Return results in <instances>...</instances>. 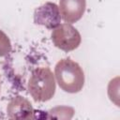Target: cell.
<instances>
[{
	"label": "cell",
	"instance_id": "1",
	"mask_svg": "<svg viewBox=\"0 0 120 120\" xmlns=\"http://www.w3.org/2000/svg\"><path fill=\"white\" fill-rule=\"evenodd\" d=\"M59 86L68 93H78L84 84V74L78 63L70 58L61 59L54 68Z\"/></svg>",
	"mask_w": 120,
	"mask_h": 120
},
{
	"label": "cell",
	"instance_id": "2",
	"mask_svg": "<svg viewBox=\"0 0 120 120\" xmlns=\"http://www.w3.org/2000/svg\"><path fill=\"white\" fill-rule=\"evenodd\" d=\"M28 91L35 101L44 102L55 93V80L49 68H38L32 71L28 81Z\"/></svg>",
	"mask_w": 120,
	"mask_h": 120
},
{
	"label": "cell",
	"instance_id": "3",
	"mask_svg": "<svg viewBox=\"0 0 120 120\" xmlns=\"http://www.w3.org/2000/svg\"><path fill=\"white\" fill-rule=\"evenodd\" d=\"M52 40L58 49L64 52H70L79 47L82 38L75 27L69 23H63L53 29Z\"/></svg>",
	"mask_w": 120,
	"mask_h": 120
},
{
	"label": "cell",
	"instance_id": "4",
	"mask_svg": "<svg viewBox=\"0 0 120 120\" xmlns=\"http://www.w3.org/2000/svg\"><path fill=\"white\" fill-rule=\"evenodd\" d=\"M61 16L59 8L51 2H47L36 8L34 12V22L43 25L48 29H54L60 24Z\"/></svg>",
	"mask_w": 120,
	"mask_h": 120
},
{
	"label": "cell",
	"instance_id": "5",
	"mask_svg": "<svg viewBox=\"0 0 120 120\" xmlns=\"http://www.w3.org/2000/svg\"><path fill=\"white\" fill-rule=\"evenodd\" d=\"M86 8L85 0H60L59 11L66 22H76L83 15Z\"/></svg>",
	"mask_w": 120,
	"mask_h": 120
},
{
	"label": "cell",
	"instance_id": "6",
	"mask_svg": "<svg viewBox=\"0 0 120 120\" xmlns=\"http://www.w3.org/2000/svg\"><path fill=\"white\" fill-rule=\"evenodd\" d=\"M7 113L10 119H33L35 117L31 103L21 96H17L9 101L7 107Z\"/></svg>",
	"mask_w": 120,
	"mask_h": 120
},
{
	"label": "cell",
	"instance_id": "7",
	"mask_svg": "<svg viewBox=\"0 0 120 120\" xmlns=\"http://www.w3.org/2000/svg\"><path fill=\"white\" fill-rule=\"evenodd\" d=\"M48 118H58V119H71L74 114V110L68 106H58L51 109L48 112Z\"/></svg>",
	"mask_w": 120,
	"mask_h": 120
},
{
	"label": "cell",
	"instance_id": "8",
	"mask_svg": "<svg viewBox=\"0 0 120 120\" xmlns=\"http://www.w3.org/2000/svg\"><path fill=\"white\" fill-rule=\"evenodd\" d=\"M11 51V42L8 37L0 30V56L8 55Z\"/></svg>",
	"mask_w": 120,
	"mask_h": 120
}]
</instances>
